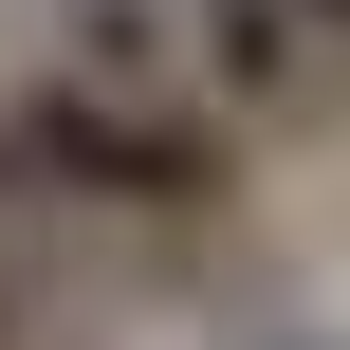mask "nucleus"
Here are the masks:
<instances>
[{"instance_id": "5", "label": "nucleus", "mask_w": 350, "mask_h": 350, "mask_svg": "<svg viewBox=\"0 0 350 350\" xmlns=\"http://www.w3.org/2000/svg\"><path fill=\"white\" fill-rule=\"evenodd\" d=\"M277 350H350V332H277Z\"/></svg>"}, {"instance_id": "1", "label": "nucleus", "mask_w": 350, "mask_h": 350, "mask_svg": "<svg viewBox=\"0 0 350 350\" xmlns=\"http://www.w3.org/2000/svg\"><path fill=\"white\" fill-rule=\"evenodd\" d=\"M0 166H18V203H74V221H221L240 203V111H203L185 74L37 55L0 92Z\"/></svg>"}, {"instance_id": "3", "label": "nucleus", "mask_w": 350, "mask_h": 350, "mask_svg": "<svg viewBox=\"0 0 350 350\" xmlns=\"http://www.w3.org/2000/svg\"><path fill=\"white\" fill-rule=\"evenodd\" d=\"M295 37H314V74H350V0H295Z\"/></svg>"}, {"instance_id": "6", "label": "nucleus", "mask_w": 350, "mask_h": 350, "mask_svg": "<svg viewBox=\"0 0 350 350\" xmlns=\"http://www.w3.org/2000/svg\"><path fill=\"white\" fill-rule=\"evenodd\" d=\"M0 221H18V166H0Z\"/></svg>"}, {"instance_id": "4", "label": "nucleus", "mask_w": 350, "mask_h": 350, "mask_svg": "<svg viewBox=\"0 0 350 350\" xmlns=\"http://www.w3.org/2000/svg\"><path fill=\"white\" fill-rule=\"evenodd\" d=\"M0 350H37V277H18V258H0Z\"/></svg>"}, {"instance_id": "2", "label": "nucleus", "mask_w": 350, "mask_h": 350, "mask_svg": "<svg viewBox=\"0 0 350 350\" xmlns=\"http://www.w3.org/2000/svg\"><path fill=\"white\" fill-rule=\"evenodd\" d=\"M185 92H203V111H240V129H277V111H314L332 74H314L295 0H185Z\"/></svg>"}]
</instances>
